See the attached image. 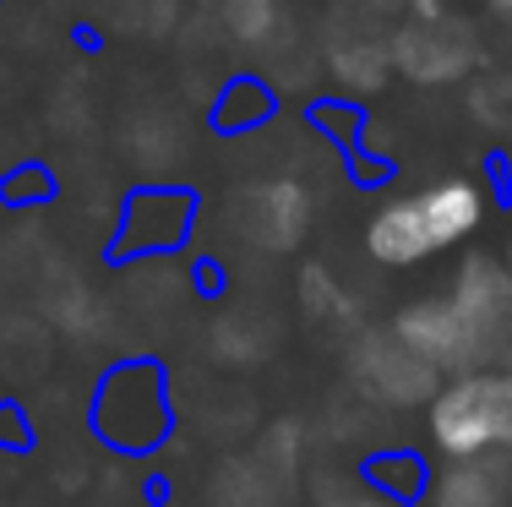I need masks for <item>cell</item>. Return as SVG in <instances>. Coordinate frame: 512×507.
Wrapping results in <instances>:
<instances>
[{
    "label": "cell",
    "instance_id": "obj_14",
    "mask_svg": "<svg viewBox=\"0 0 512 507\" xmlns=\"http://www.w3.org/2000/svg\"><path fill=\"white\" fill-rule=\"evenodd\" d=\"M485 6H491L496 17H502V22H512V0H485Z\"/></svg>",
    "mask_w": 512,
    "mask_h": 507
},
{
    "label": "cell",
    "instance_id": "obj_9",
    "mask_svg": "<svg viewBox=\"0 0 512 507\" xmlns=\"http://www.w3.org/2000/svg\"><path fill=\"white\" fill-rule=\"evenodd\" d=\"M327 71H333L349 93H376L387 82V71H393V50H387V39H376V33H338V39L327 44Z\"/></svg>",
    "mask_w": 512,
    "mask_h": 507
},
{
    "label": "cell",
    "instance_id": "obj_5",
    "mask_svg": "<svg viewBox=\"0 0 512 507\" xmlns=\"http://www.w3.org/2000/svg\"><path fill=\"white\" fill-rule=\"evenodd\" d=\"M387 50H393V66L414 82H458L480 60V44H474L469 22L447 17V11L442 17H409L387 39Z\"/></svg>",
    "mask_w": 512,
    "mask_h": 507
},
{
    "label": "cell",
    "instance_id": "obj_12",
    "mask_svg": "<svg viewBox=\"0 0 512 507\" xmlns=\"http://www.w3.org/2000/svg\"><path fill=\"white\" fill-rule=\"evenodd\" d=\"M306 306L316 311V317H349V300L327 284L322 268H306Z\"/></svg>",
    "mask_w": 512,
    "mask_h": 507
},
{
    "label": "cell",
    "instance_id": "obj_13",
    "mask_svg": "<svg viewBox=\"0 0 512 507\" xmlns=\"http://www.w3.org/2000/svg\"><path fill=\"white\" fill-rule=\"evenodd\" d=\"M322 507H387L376 491H365V486H333L322 497Z\"/></svg>",
    "mask_w": 512,
    "mask_h": 507
},
{
    "label": "cell",
    "instance_id": "obj_1",
    "mask_svg": "<svg viewBox=\"0 0 512 507\" xmlns=\"http://www.w3.org/2000/svg\"><path fill=\"white\" fill-rule=\"evenodd\" d=\"M485 197L469 180H442V186L420 191V197L387 202L365 229V246L382 268H414V262L436 257V251L458 246L469 229H480Z\"/></svg>",
    "mask_w": 512,
    "mask_h": 507
},
{
    "label": "cell",
    "instance_id": "obj_7",
    "mask_svg": "<svg viewBox=\"0 0 512 507\" xmlns=\"http://www.w3.org/2000/svg\"><path fill=\"white\" fill-rule=\"evenodd\" d=\"M393 333L404 338L414 355H425L436 371H474V355H469V333H463L453 300H414L404 317L393 322Z\"/></svg>",
    "mask_w": 512,
    "mask_h": 507
},
{
    "label": "cell",
    "instance_id": "obj_2",
    "mask_svg": "<svg viewBox=\"0 0 512 507\" xmlns=\"http://www.w3.org/2000/svg\"><path fill=\"white\" fill-rule=\"evenodd\" d=\"M431 437L447 458L512 453V371H463L431 398Z\"/></svg>",
    "mask_w": 512,
    "mask_h": 507
},
{
    "label": "cell",
    "instance_id": "obj_6",
    "mask_svg": "<svg viewBox=\"0 0 512 507\" xmlns=\"http://www.w3.org/2000/svg\"><path fill=\"white\" fill-rule=\"evenodd\" d=\"M235 229L262 251H295L311 229V197L295 180H262L235 197Z\"/></svg>",
    "mask_w": 512,
    "mask_h": 507
},
{
    "label": "cell",
    "instance_id": "obj_3",
    "mask_svg": "<svg viewBox=\"0 0 512 507\" xmlns=\"http://www.w3.org/2000/svg\"><path fill=\"white\" fill-rule=\"evenodd\" d=\"M447 300H453L463 333H469L474 371L507 366L512 360V268H502L491 257H469L458 268V289Z\"/></svg>",
    "mask_w": 512,
    "mask_h": 507
},
{
    "label": "cell",
    "instance_id": "obj_8",
    "mask_svg": "<svg viewBox=\"0 0 512 507\" xmlns=\"http://www.w3.org/2000/svg\"><path fill=\"white\" fill-rule=\"evenodd\" d=\"M436 507H512V453L458 458L436 486Z\"/></svg>",
    "mask_w": 512,
    "mask_h": 507
},
{
    "label": "cell",
    "instance_id": "obj_4",
    "mask_svg": "<svg viewBox=\"0 0 512 507\" xmlns=\"http://www.w3.org/2000/svg\"><path fill=\"white\" fill-rule=\"evenodd\" d=\"M349 377H355L376 404H398V409L431 404V398L442 393V371L425 355H414L393 328H376V333L355 338V349H349Z\"/></svg>",
    "mask_w": 512,
    "mask_h": 507
},
{
    "label": "cell",
    "instance_id": "obj_10",
    "mask_svg": "<svg viewBox=\"0 0 512 507\" xmlns=\"http://www.w3.org/2000/svg\"><path fill=\"white\" fill-rule=\"evenodd\" d=\"M148 382H153L148 371H120V377L104 388V398H109V404L99 409V426H104L115 442H126V448H137V426H120V420H115V404H120V393H131V388H148ZM131 415H142V426H148L153 437H158V426H164V409H142L137 398H131Z\"/></svg>",
    "mask_w": 512,
    "mask_h": 507
},
{
    "label": "cell",
    "instance_id": "obj_11",
    "mask_svg": "<svg viewBox=\"0 0 512 507\" xmlns=\"http://www.w3.org/2000/svg\"><path fill=\"white\" fill-rule=\"evenodd\" d=\"M218 11L240 44H262L278 28V0H218Z\"/></svg>",
    "mask_w": 512,
    "mask_h": 507
}]
</instances>
